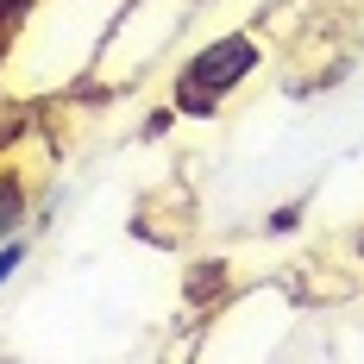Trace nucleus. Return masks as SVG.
<instances>
[{"instance_id": "nucleus-5", "label": "nucleus", "mask_w": 364, "mask_h": 364, "mask_svg": "<svg viewBox=\"0 0 364 364\" xmlns=\"http://www.w3.org/2000/svg\"><path fill=\"white\" fill-rule=\"evenodd\" d=\"M26 257H32V232H13V239H0V289L26 270Z\"/></svg>"}, {"instance_id": "nucleus-6", "label": "nucleus", "mask_w": 364, "mask_h": 364, "mask_svg": "<svg viewBox=\"0 0 364 364\" xmlns=\"http://www.w3.org/2000/svg\"><path fill=\"white\" fill-rule=\"evenodd\" d=\"M301 214H308V201H283V208L264 214V232H270V239H289L295 226H301Z\"/></svg>"}, {"instance_id": "nucleus-4", "label": "nucleus", "mask_w": 364, "mask_h": 364, "mask_svg": "<svg viewBox=\"0 0 364 364\" xmlns=\"http://www.w3.org/2000/svg\"><path fill=\"white\" fill-rule=\"evenodd\" d=\"M38 6H44V0H0V75L13 70V50H19V38H26Z\"/></svg>"}, {"instance_id": "nucleus-8", "label": "nucleus", "mask_w": 364, "mask_h": 364, "mask_svg": "<svg viewBox=\"0 0 364 364\" xmlns=\"http://www.w3.org/2000/svg\"><path fill=\"white\" fill-rule=\"evenodd\" d=\"M358 26H364V19H358Z\"/></svg>"}, {"instance_id": "nucleus-1", "label": "nucleus", "mask_w": 364, "mask_h": 364, "mask_svg": "<svg viewBox=\"0 0 364 364\" xmlns=\"http://www.w3.org/2000/svg\"><path fill=\"white\" fill-rule=\"evenodd\" d=\"M264 70V38L257 32H220L195 44L170 75V113L176 119H220L226 101Z\"/></svg>"}, {"instance_id": "nucleus-3", "label": "nucleus", "mask_w": 364, "mask_h": 364, "mask_svg": "<svg viewBox=\"0 0 364 364\" xmlns=\"http://www.w3.org/2000/svg\"><path fill=\"white\" fill-rule=\"evenodd\" d=\"M26 220H32V176L6 157V164H0V239L26 232Z\"/></svg>"}, {"instance_id": "nucleus-2", "label": "nucleus", "mask_w": 364, "mask_h": 364, "mask_svg": "<svg viewBox=\"0 0 364 364\" xmlns=\"http://www.w3.org/2000/svg\"><path fill=\"white\" fill-rule=\"evenodd\" d=\"M226 295H232V264L226 257H195L182 270V308L188 314H214V308H226Z\"/></svg>"}, {"instance_id": "nucleus-7", "label": "nucleus", "mask_w": 364, "mask_h": 364, "mask_svg": "<svg viewBox=\"0 0 364 364\" xmlns=\"http://www.w3.org/2000/svg\"><path fill=\"white\" fill-rule=\"evenodd\" d=\"M352 257H358V270H364V226L352 232Z\"/></svg>"}]
</instances>
